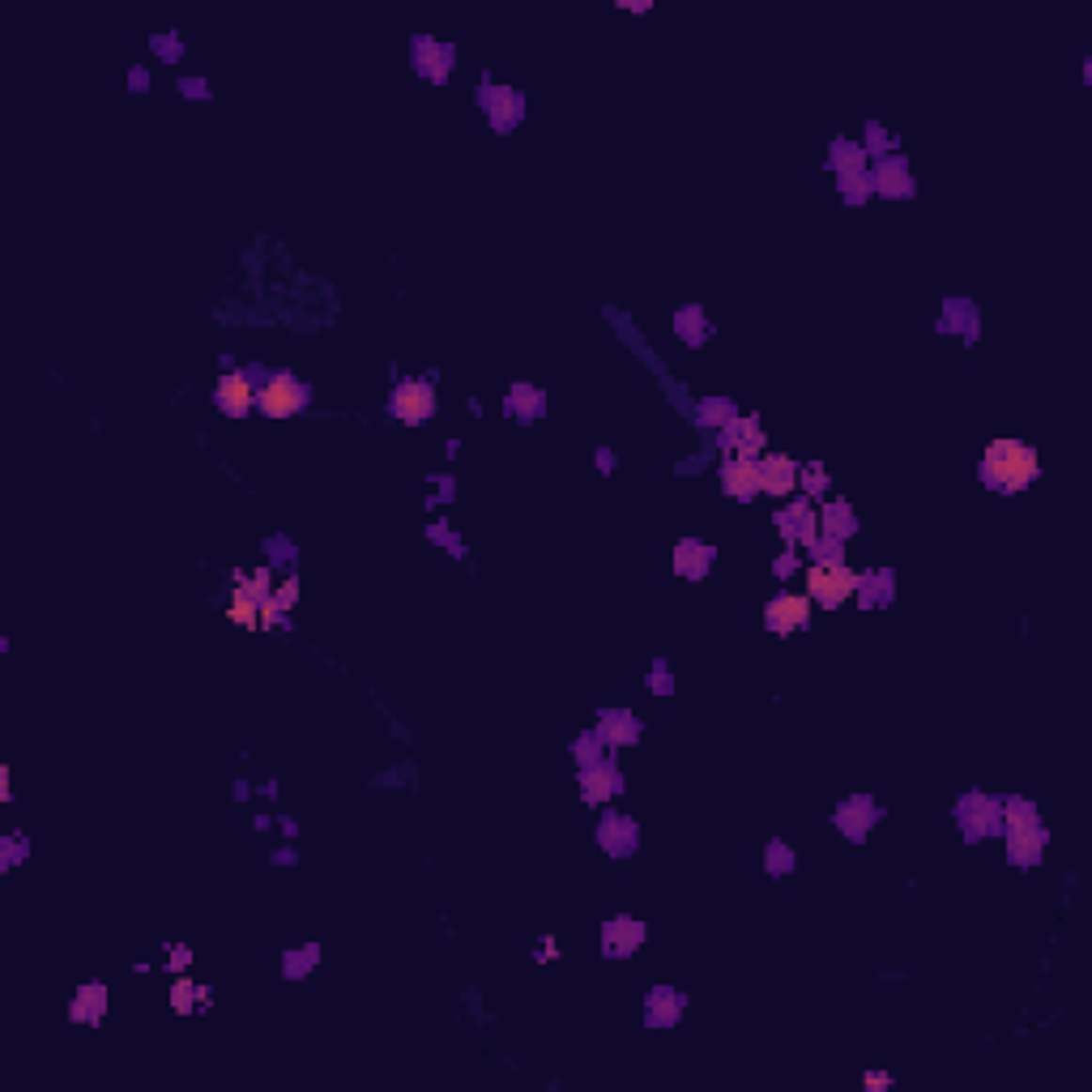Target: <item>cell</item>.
Here are the masks:
<instances>
[{
    "label": "cell",
    "mask_w": 1092,
    "mask_h": 1092,
    "mask_svg": "<svg viewBox=\"0 0 1092 1092\" xmlns=\"http://www.w3.org/2000/svg\"><path fill=\"white\" fill-rule=\"evenodd\" d=\"M1041 474V457L1033 445H1020V440H994L981 457V482L994 491H1024L1028 482Z\"/></svg>",
    "instance_id": "cell-1"
},
{
    "label": "cell",
    "mask_w": 1092,
    "mask_h": 1092,
    "mask_svg": "<svg viewBox=\"0 0 1092 1092\" xmlns=\"http://www.w3.org/2000/svg\"><path fill=\"white\" fill-rule=\"evenodd\" d=\"M806 589H811V598L819 606H841L850 593H858V576H853L850 568L833 555V559H824V564H815L811 572H806Z\"/></svg>",
    "instance_id": "cell-2"
},
{
    "label": "cell",
    "mask_w": 1092,
    "mask_h": 1092,
    "mask_svg": "<svg viewBox=\"0 0 1092 1092\" xmlns=\"http://www.w3.org/2000/svg\"><path fill=\"white\" fill-rule=\"evenodd\" d=\"M1007 845H1011V862H1037V858H1041L1046 833H1041L1037 811L1028 803H1011L1007 806Z\"/></svg>",
    "instance_id": "cell-3"
},
{
    "label": "cell",
    "mask_w": 1092,
    "mask_h": 1092,
    "mask_svg": "<svg viewBox=\"0 0 1092 1092\" xmlns=\"http://www.w3.org/2000/svg\"><path fill=\"white\" fill-rule=\"evenodd\" d=\"M257 401H260V410H265L269 418H290V414H299V410L307 406V389L299 384L295 376L278 371V376L265 380V389L257 393Z\"/></svg>",
    "instance_id": "cell-4"
},
{
    "label": "cell",
    "mask_w": 1092,
    "mask_h": 1092,
    "mask_svg": "<svg viewBox=\"0 0 1092 1092\" xmlns=\"http://www.w3.org/2000/svg\"><path fill=\"white\" fill-rule=\"evenodd\" d=\"M764 623H769V632H777V636H789V632L806 628V623H811V598L781 593V598H772V602L764 606Z\"/></svg>",
    "instance_id": "cell-5"
},
{
    "label": "cell",
    "mask_w": 1092,
    "mask_h": 1092,
    "mask_svg": "<svg viewBox=\"0 0 1092 1092\" xmlns=\"http://www.w3.org/2000/svg\"><path fill=\"white\" fill-rule=\"evenodd\" d=\"M393 414L401 423H427L435 414V389L427 380H410V384H398L393 393Z\"/></svg>",
    "instance_id": "cell-6"
},
{
    "label": "cell",
    "mask_w": 1092,
    "mask_h": 1092,
    "mask_svg": "<svg viewBox=\"0 0 1092 1092\" xmlns=\"http://www.w3.org/2000/svg\"><path fill=\"white\" fill-rule=\"evenodd\" d=\"M252 380L243 376V371H226L223 380H218V389H213V401H218V410L223 414H231V418H240V414H248L252 410Z\"/></svg>",
    "instance_id": "cell-7"
},
{
    "label": "cell",
    "mask_w": 1092,
    "mask_h": 1092,
    "mask_svg": "<svg viewBox=\"0 0 1092 1092\" xmlns=\"http://www.w3.org/2000/svg\"><path fill=\"white\" fill-rule=\"evenodd\" d=\"M722 491L734 495V500H751L759 491V470L751 457H725L722 465Z\"/></svg>",
    "instance_id": "cell-8"
},
{
    "label": "cell",
    "mask_w": 1092,
    "mask_h": 1092,
    "mask_svg": "<svg viewBox=\"0 0 1092 1092\" xmlns=\"http://www.w3.org/2000/svg\"><path fill=\"white\" fill-rule=\"evenodd\" d=\"M756 470H759V491H769V495H786V491H794V482H798V465L789 461V457H781V453L756 461Z\"/></svg>",
    "instance_id": "cell-9"
},
{
    "label": "cell",
    "mask_w": 1092,
    "mask_h": 1092,
    "mask_svg": "<svg viewBox=\"0 0 1092 1092\" xmlns=\"http://www.w3.org/2000/svg\"><path fill=\"white\" fill-rule=\"evenodd\" d=\"M777 525L786 529L789 538H798V542H803V546L819 542V529H815V512L806 508V504H794V508L777 512Z\"/></svg>",
    "instance_id": "cell-10"
},
{
    "label": "cell",
    "mask_w": 1092,
    "mask_h": 1092,
    "mask_svg": "<svg viewBox=\"0 0 1092 1092\" xmlns=\"http://www.w3.org/2000/svg\"><path fill=\"white\" fill-rule=\"evenodd\" d=\"M725 440H730L725 448H734L739 457H751V453H759V448H764V431H759L751 418H734V423L725 427Z\"/></svg>",
    "instance_id": "cell-11"
},
{
    "label": "cell",
    "mask_w": 1092,
    "mask_h": 1092,
    "mask_svg": "<svg viewBox=\"0 0 1092 1092\" xmlns=\"http://www.w3.org/2000/svg\"><path fill=\"white\" fill-rule=\"evenodd\" d=\"M675 568H679V576H692V581H700L704 568H709V546L695 542V538L679 542V551H675Z\"/></svg>",
    "instance_id": "cell-12"
},
{
    "label": "cell",
    "mask_w": 1092,
    "mask_h": 1092,
    "mask_svg": "<svg viewBox=\"0 0 1092 1092\" xmlns=\"http://www.w3.org/2000/svg\"><path fill=\"white\" fill-rule=\"evenodd\" d=\"M606 956H623V952H632V947L640 944V926L632 922V917H619V922H611L606 926Z\"/></svg>",
    "instance_id": "cell-13"
},
{
    "label": "cell",
    "mask_w": 1092,
    "mask_h": 1092,
    "mask_svg": "<svg viewBox=\"0 0 1092 1092\" xmlns=\"http://www.w3.org/2000/svg\"><path fill=\"white\" fill-rule=\"evenodd\" d=\"M102 1011H107V991L102 986H82V994H77V1003H73V1016L77 1020H102Z\"/></svg>",
    "instance_id": "cell-14"
},
{
    "label": "cell",
    "mask_w": 1092,
    "mask_h": 1092,
    "mask_svg": "<svg viewBox=\"0 0 1092 1092\" xmlns=\"http://www.w3.org/2000/svg\"><path fill=\"white\" fill-rule=\"evenodd\" d=\"M585 786H589V789H585L589 803H602L611 789H619V772H615V769H589V772H585Z\"/></svg>",
    "instance_id": "cell-15"
},
{
    "label": "cell",
    "mask_w": 1092,
    "mask_h": 1092,
    "mask_svg": "<svg viewBox=\"0 0 1092 1092\" xmlns=\"http://www.w3.org/2000/svg\"><path fill=\"white\" fill-rule=\"evenodd\" d=\"M602 734H606V739H615V742H632V739H636V725H632L628 713H606Z\"/></svg>",
    "instance_id": "cell-16"
},
{
    "label": "cell",
    "mask_w": 1092,
    "mask_h": 1092,
    "mask_svg": "<svg viewBox=\"0 0 1092 1092\" xmlns=\"http://www.w3.org/2000/svg\"><path fill=\"white\" fill-rule=\"evenodd\" d=\"M257 615H260V602L257 598H248V593H235V606H231V619L243 623V628H257Z\"/></svg>",
    "instance_id": "cell-17"
},
{
    "label": "cell",
    "mask_w": 1092,
    "mask_h": 1092,
    "mask_svg": "<svg viewBox=\"0 0 1092 1092\" xmlns=\"http://www.w3.org/2000/svg\"><path fill=\"white\" fill-rule=\"evenodd\" d=\"M880 188H883V193H909L905 163H892V167H883V176H880Z\"/></svg>",
    "instance_id": "cell-18"
},
{
    "label": "cell",
    "mask_w": 1092,
    "mask_h": 1092,
    "mask_svg": "<svg viewBox=\"0 0 1092 1092\" xmlns=\"http://www.w3.org/2000/svg\"><path fill=\"white\" fill-rule=\"evenodd\" d=\"M824 525L833 529V534H850V529H853V517H850V508H845V504H833V508L824 512Z\"/></svg>",
    "instance_id": "cell-19"
},
{
    "label": "cell",
    "mask_w": 1092,
    "mask_h": 1092,
    "mask_svg": "<svg viewBox=\"0 0 1092 1092\" xmlns=\"http://www.w3.org/2000/svg\"><path fill=\"white\" fill-rule=\"evenodd\" d=\"M240 593H248V598H257V602H265V593H269V572H252L248 581L240 585Z\"/></svg>",
    "instance_id": "cell-20"
},
{
    "label": "cell",
    "mask_w": 1092,
    "mask_h": 1092,
    "mask_svg": "<svg viewBox=\"0 0 1092 1092\" xmlns=\"http://www.w3.org/2000/svg\"><path fill=\"white\" fill-rule=\"evenodd\" d=\"M824 487H828L824 470H819V465H806V491H824Z\"/></svg>",
    "instance_id": "cell-21"
},
{
    "label": "cell",
    "mask_w": 1092,
    "mask_h": 1092,
    "mask_svg": "<svg viewBox=\"0 0 1092 1092\" xmlns=\"http://www.w3.org/2000/svg\"><path fill=\"white\" fill-rule=\"evenodd\" d=\"M295 598H299V585H295V581H287V585H282V593H278V606L287 611V606L295 602Z\"/></svg>",
    "instance_id": "cell-22"
},
{
    "label": "cell",
    "mask_w": 1092,
    "mask_h": 1092,
    "mask_svg": "<svg viewBox=\"0 0 1092 1092\" xmlns=\"http://www.w3.org/2000/svg\"><path fill=\"white\" fill-rule=\"evenodd\" d=\"M188 994H193V986H188V981H176V1007L179 1011H188Z\"/></svg>",
    "instance_id": "cell-23"
}]
</instances>
